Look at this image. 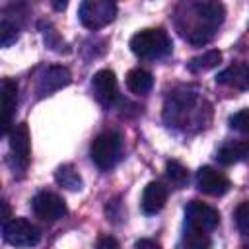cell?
Returning <instances> with one entry per match:
<instances>
[{
    "instance_id": "1",
    "label": "cell",
    "mask_w": 249,
    "mask_h": 249,
    "mask_svg": "<svg viewBox=\"0 0 249 249\" xmlns=\"http://www.w3.org/2000/svg\"><path fill=\"white\" fill-rule=\"evenodd\" d=\"M173 43L169 35L161 27H150V29H140L130 37V51L140 56V58H163L171 53Z\"/></svg>"
},
{
    "instance_id": "2",
    "label": "cell",
    "mask_w": 249,
    "mask_h": 249,
    "mask_svg": "<svg viewBox=\"0 0 249 249\" xmlns=\"http://www.w3.org/2000/svg\"><path fill=\"white\" fill-rule=\"evenodd\" d=\"M121 154H123V138L119 132H113V130L101 132L99 136H95L89 148L91 161L103 171H109L111 167H115L121 160Z\"/></svg>"
},
{
    "instance_id": "3",
    "label": "cell",
    "mask_w": 249,
    "mask_h": 249,
    "mask_svg": "<svg viewBox=\"0 0 249 249\" xmlns=\"http://www.w3.org/2000/svg\"><path fill=\"white\" fill-rule=\"evenodd\" d=\"M78 16L84 27L97 31L117 18V4L109 0H86L80 4Z\"/></svg>"
},
{
    "instance_id": "4",
    "label": "cell",
    "mask_w": 249,
    "mask_h": 249,
    "mask_svg": "<svg viewBox=\"0 0 249 249\" xmlns=\"http://www.w3.org/2000/svg\"><path fill=\"white\" fill-rule=\"evenodd\" d=\"M4 241L14 247H35L41 239V231L25 218H10L2 226Z\"/></svg>"
},
{
    "instance_id": "5",
    "label": "cell",
    "mask_w": 249,
    "mask_h": 249,
    "mask_svg": "<svg viewBox=\"0 0 249 249\" xmlns=\"http://www.w3.org/2000/svg\"><path fill=\"white\" fill-rule=\"evenodd\" d=\"M31 208L35 212L37 218L45 220V222H56L66 214V202L60 195L53 193V191H41L33 196L31 200Z\"/></svg>"
},
{
    "instance_id": "6",
    "label": "cell",
    "mask_w": 249,
    "mask_h": 249,
    "mask_svg": "<svg viewBox=\"0 0 249 249\" xmlns=\"http://www.w3.org/2000/svg\"><path fill=\"white\" fill-rule=\"evenodd\" d=\"M10 138V154L14 160V167L25 169L31 156V134L27 123H18L8 134Z\"/></svg>"
},
{
    "instance_id": "7",
    "label": "cell",
    "mask_w": 249,
    "mask_h": 249,
    "mask_svg": "<svg viewBox=\"0 0 249 249\" xmlns=\"http://www.w3.org/2000/svg\"><path fill=\"white\" fill-rule=\"evenodd\" d=\"M185 218H187V226L191 228H198L204 231H212L218 228L220 224V212L200 200H191L185 208Z\"/></svg>"
},
{
    "instance_id": "8",
    "label": "cell",
    "mask_w": 249,
    "mask_h": 249,
    "mask_svg": "<svg viewBox=\"0 0 249 249\" xmlns=\"http://www.w3.org/2000/svg\"><path fill=\"white\" fill-rule=\"evenodd\" d=\"M91 88L95 93V99L99 101V105L103 107H111L117 99H119V84H117V76L113 70L103 68L97 70L91 78Z\"/></svg>"
},
{
    "instance_id": "9",
    "label": "cell",
    "mask_w": 249,
    "mask_h": 249,
    "mask_svg": "<svg viewBox=\"0 0 249 249\" xmlns=\"http://www.w3.org/2000/svg\"><path fill=\"white\" fill-rule=\"evenodd\" d=\"M230 187H231L230 179L222 171H218V169H214L210 165H204V167H200L196 171V189L200 193H204V195L222 196V195H226L230 191Z\"/></svg>"
},
{
    "instance_id": "10",
    "label": "cell",
    "mask_w": 249,
    "mask_h": 249,
    "mask_svg": "<svg viewBox=\"0 0 249 249\" xmlns=\"http://www.w3.org/2000/svg\"><path fill=\"white\" fill-rule=\"evenodd\" d=\"M72 82V76H70V70L66 66H49L43 70V74L39 76V82H37V93L43 97V95H49L60 88H66L68 84Z\"/></svg>"
},
{
    "instance_id": "11",
    "label": "cell",
    "mask_w": 249,
    "mask_h": 249,
    "mask_svg": "<svg viewBox=\"0 0 249 249\" xmlns=\"http://www.w3.org/2000/svg\"><path fill=\"white\" fill-rule=\"evenodd\" d=\"M2 91V136H8L10 130L14 128L12 117L18 105V84L12 78H4L0 84Z\"/></svg>"
},
{
    "instance_id": "12",
    "label": "cell",
    "mask_w": 249,
    "mask_h": 249,
    "mask_svg": "<svg viewBox=\"0 0 249 249\" xmlns=\"http://www.w3.org/2000/svg\"><path fill=\"white\" fill-rule=\"evenodd\" d=\"M216 84L237 89V91H247L249 89V64L247 62H233L216 76Z\"/></svg>"
},
{
    "instance_id": "13",
    "label": "cell",
    "mask_w": 249,
    "mask_h": 249,
    "mask_svg": "<svg viewBox=\"0 0 249 249\" xmlns=\"http://www.w3.org/2000/svg\"><path fill=\"white\" fill-rule=\"evenodd\" d=\"M191 10L196 16L198 23L212 29H218L226 18V8L220 2H193Z\"/></svg>"
},
{
    "instance_id": "14",
    "label": "cell",
    "mask_w": 249,
    "mask_h": 249,
    "mask_svg": "<svg viewBox=\"0 0 249 249\" xmlns=\"http://www.w3.org/2000/svg\"><path fill=\"white\" fill-rule=\"evenodd\" d=\"M167 202V187L160 181H150L146 187H144V193H142V210L146 214H156L160 212Z\"/></svg>"
},
{
    "instance_id": "15",
    "label": "cell",
    "mask_w": 249,
    "mask_h": 249,
    "mask_svg": "<svg viewBox=\"0 0 249 249\" xmlns=\"http://www.w3.org/2000/svg\"><path fill=\"white\" fill-rule=\"evenodd\" d=\"M218 163L222 165H233L239 161L249 160V140H239L231 144H224L216 154Z\"/></svg>"
},
{
    "instance_id": "16",
    "label": "cell",
    "mask_w": 249,
    "mask_h": 249,
    "mask_svg": "<svg viewBox=\"0 0 249 249\" xmlns=\"http://www.w3.org/2000/svg\"><path fill=\"white\" fill-rule=\"evenodd\" d=\"M154 86V76L144 68H132L126 74V88L136 95H146Z\"/></svg>"
},
{
    "instance_id": "17",
    "label": "cell",
    "mask_w": 249,
    "mask_h": 249,
    "mask_svg": "<svg viewBox=\"0 0 249 249\" xmlns=\"http://www.w3.org/2000/svg\"><path fill=\"white\" fill-rule=\"evenodd\" d=\"M220 62H222V53H220L218 49H210V51H206V53H202V54L193 56V58L187 62V68H189L191 72L198 74V72H206V70L216 68Z\"/></svg>"
},
{
    "instance_id": "18",
    "label": "cell",
    "mask_w": 249,
    "mask_h": 249,
    "mask_svg": "<svg viewBox=\"0 0 249 249\" xmlns=\"http://www.w3.org/2000/svg\"><path fill=\"white\" fill-rule=\"evenodd\" d=\"M54 181L60 185V187H64V189H68V191H80L82 189V177H80V173H78V169L72 165V163H62L56 171H54Z\"/></svg>"
},
{
    "instance_id": "19",
    "label": "cell",
    "mask_w": 249,
    "mask_h": 249,
    "mask_svg": "<svg viewBox=\"0 0 249 249\" xmlns=\"http://www.w3.org/2000/svg\"><path fill=\"white\" fill-rule=\"evenodd\" d=\"M183 247L185 249H210L212 247V239H210L208 231L187 226L185 233H183Z\"/></svg>"
},
{
    "instance_id": "20",
    "label": "cell",
    "mask_w": 249,
    "mask_h": 249,
    "mask_svg": "<svg viewBox=\"0 0 249 249\" xmlns=\"http://www.w3.org/2000/svg\"><path fill=\"white\" fill-rule=\"evenodd\" d=\"M165 175H167V179H169L175 187H183V185L189 181V171H187V167H185L181 161H177V160H169V161L165 163Z\"/></svg>"
},
{
    "instance_id": "21",
    "label": "cell",
    "mask_w": 249,
    "mask_h": 249,
    "mask_svg": "<svg viewBox=\"0 0 249 249\" xmlns=\"http://www.w3.org/2000/svg\"><path fill=\"white\" fill-rule=\"evenodd\" d=\"M19 33H18V25L12 23L8 18H2L0 21V45L2 47H10L18 41Z\"/></svg>"
},
{
    "instance_id": "22",
    "label": "cell",
    "mask_w": 249,
    "mask_h": 249,
    "mask_svg": "<svg viewBox=\"0 0 249 249\" xmlns=\"http://www.w3.org/2000/svg\"><path fill=\"white\" fill-rule=\"evenodd\" d=\"M41 29H43L41 33H43V37H45L47 47H51V49H53V51H56V53H62V51L66 53V51H68V49H64V47H66V45H64V41L58 37V33H56L49 23H47V27H45V23H41Z\"/></svg>"
},
{
    "instance_id": "23",
    "label": "cell",
    "mask_w": 249,
    "mask_h": 249,
    "mask_svg": "<svg viewBox=\"0 0 249 249\" xmlns=\"http://www.w3.org/2000/svg\"><path fill=\"white\" fill-rule=\"evenodd\" d=\"M230 126L237 132L249 134V109H241L230 117Z\"/></svg>"
},
{
    "instance_id": "24",
    "label": "cell",
    "mask_w": 249,
    "mask_h": 249,
    "mask_svg": "<svg viewBox=\"0 0 249 249\" xmlns=\"http://www.w3.org/2000/svg\"><path fill=\"white\" fill-rule=\"evenodd\" d=\"M235 224L243 235H249V200L241 202L235 208Z\"/></svg>"
},
{
    "instance_id": "25",
    "label": "cell",
    "mask_w": 249,
    "mask_h": 249,
    "mask_svg": "<svg viewBox=\"0 0 249 249\" xmlns=\"http://www.w3.org/2000/svg\"><path fill=\"white\" fill-rule=\"evenodd\" d=\"M134 249H161V245L156 241V239H148V237H142L134 243Z\"/></svg>"
},
{
    "instance_id": "26",
    "label": "cell",
    "mask_w": 249,
    "mask_h": 249,
    "mask_svg": "<svg viewBox=\"0 0 249 249\" xmlns=\"http://www.w3.org/2000/svg\"><path fill=\"white\" fill-rule=\"evenodd\" d=\"M97 249H121V247H119V243H117L115 237L103 235V237L99 239V243H97Z\"/></svg>"
},
{
    "instance_id": "27",
    "label": "cell",
    "mask_w": 249,
    "mask_h": 249,
    "mask_svg": "<svg viewBox=\"0 0 249 249\" xmlns=\"http://www.w3.org/2000/svg\"><path fill=\"white\" fill-rule=\"evenodd\" d=\"M53 6H54L56 10H64V8H66V2H54Z\"/></svg>"
},
{
    "instance_id": "28",
    "label": "cell",
    "mask_w": 249,
    "mask_h": 249,
    "mask_svg": "<svg viewBox=\"0 0 249 249\" xmlns=\"http://www.w3.org/2000/svg\"><path fill=\"white\" fill-rule=\"evenodd\" d=\"M243 249H249V245H247V247H243Z\"/></svg>"
}]
</instances>
